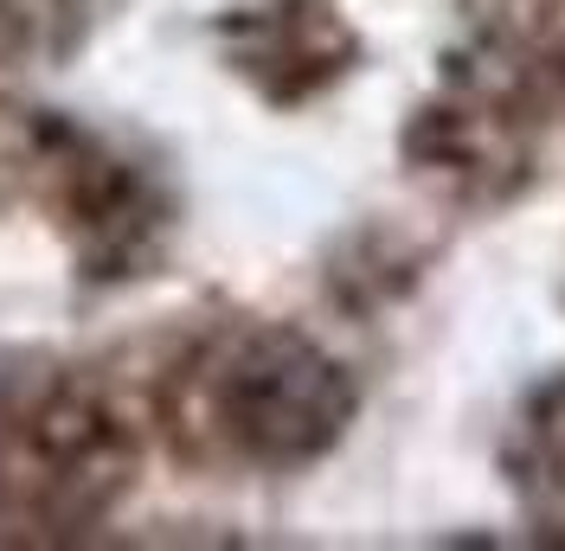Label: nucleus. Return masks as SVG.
Listing matches in <instances>:
<instances>
[{
	"label": "nucleus",
	"mask_w": 565,
	"mask_h": 551,
	"mask_svg": "<svg viewBox=\"0 0 565 551\" xmlns=\"http://www.w3.org/2000/svg\"><path fill=\"white\" fill-rule=\"evenodd\" d=\"M212 411L225 436L257 462H302L341 436L348 379L296 334L245 341L212 385Z\"/></svg>",
	"instance_id": "f257e3e1"
},
{
	"label": "nucleus",
	"mask_w": 565,
	"mask_h": 551,
	"mask_svg": "<svg viewBox=\"0 0 565 551\" xmlns=\"http://www.w3.org/2000/svg\"><path fill=\"white\" fill-rule=\"evenodd\" d=\"M0 487L26 519L97 514L109 487L104 417L84 411V404H45L26 430H13V455L0 468Z\"/></svg>",
	"instance_id": "f03ea898"
}]
</instances>
